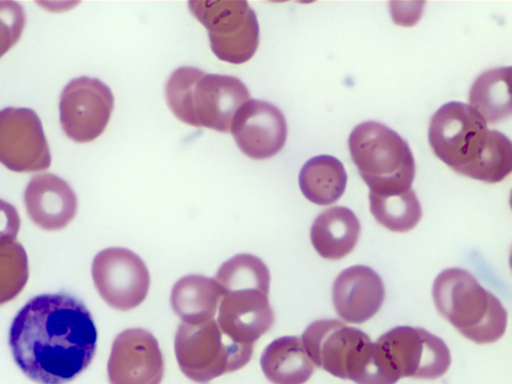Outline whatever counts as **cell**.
Segmentation results:
<instances>
[{
    "mask_svg": "<svg viewBox=\"0 0 512 384\" xmlns=\"http://www.w3.org/2000/svg\"><path fill=\"white\" fill-rule=\"evenodd\" d=\"M8 343L28 378L39 384H66L91 363L97 330L81 300L67 293L41 294L18 311Z\"/></svg>",
    "mask_w": 512,
    "mask_h": 384,
    "instance_id": "1",
    "label": "cell"
},
{
    "mask_svg": "<svg viewBox=\"0 0 512 384\" xmlns=\"http://www.w3.org/2000/svg\"><path fill=\"white\" fill-rule=\"evenodd\" d=\"M434 154L457 173L486 183L505 179L512 170V144L487 128L468 104L451 101L432 116L428 131Z\"/></svg>",
    "mask_w": 512,
    "mask_h": 384,
    "instance_id": "2",
    "label": "cell"
},
{
    "mask_svg": "<svg viewBox=\"0 0 512 384\" xmlns=\"http://www.w3.org/2000/svg\"><path fill=\"white\" fill-rule=\"evenodd\" d=\"M214 279L221 293L219 327L236 342L254 345L274 323L267 266L254 255L239 254L224 262Z\"/></svg>",
    "mask_w": 512,
    "mask_h": 384,
    "instance_id": "3",
    "label": "cell"
},
{
    "mask_svg": "<svg viewBox=\"0 0 512 384\" xmlns=\"http://www.w3.org/2000/svg\"><path fill=\"white\" fill-rule=\"evenodd\" d=\"M165 96L179 120L220 132H230L237 110L250 100L247 87L237 77L208 74L192 66L172 72Z\"/></svg>",
    "mask_w": 512,
    "mask_h": 384,
    "instance_id": "4",
    "label": "cell"
},
{
    "mask_svg": "<svg viewBox=\"0 0 512 384\" xmlns=\"http://www.w3.org/2000/svg\"><path fill=\"white\" fill-rule=\"evenodd\" d=\"M432 295L437 311L464 337L486 344L504 335L505 308L469 271L444 269L434 280Z\"/></svg>",
    "mask_w": 512,
    "mask_h": 384,
    "instance_id": "5",
    "label": "cell"
},
{
    "mask_svg": "<svg viewBox=\"0 0 512 384\" xmlns=\"http://www.w3.org/2000/svg\"><path fill=\"white\" fill-rule=\"evenodd\" d=\"M354 164L370 193L396 195L411 189L415 161L405 139L377 121L358 124L348 138Z\"/></svg>",
    "mask_w": 512,
    "mask_h": 384,
    "instance_id": "6",
    "label": "cell"
},
{
    "mask_svg": "<svg viewBox=\"0 0 512 384\" xmlns=\"http://www.w3.org/2000/svg\"><path fill=\"white\" fill-rule=\"evenodd\" d=\"M313 364L357 384H374L380 373L375 342L360 329L336 319L307 326L301 337Z\"/></svg>",
    "mask_w": 512,
    "mask_h": 384,
    "instance_id": "7",
    "label": "cell"
},
{
    "mask_svg": "<svg viewBox=\"0 0 512 384\" xmlns=\"http://www.w3.org/2000/svg\"><path fill=\"white\" fill-rule=\"evenodd\" d=\"M253 347L233 340L214 319L198 324L182 322L174 342L180 370L197 383L242 368L249 362Z\"/></svg>",
    "mask_w": 512,
    "mask_h": 384,
    "instance_id": "8",
    "label": "cell"
},
{
    "mask_svg": "<svg viewBox=\"0 0 512 384\" xmlns=\"http://www.w3.org/2000/svg\"><path fill=\"white\" fill-rule=\"evenodd\" d=\"M188 7L207 29L217 58L232 64L252 58L259 44V25L247 1H189Z\"/></svg>",
    "mask_w": 512,
    "mask_h": 384,
    "instance_id": "9",
    "label": "cell"
},
{
    "mask_svg": "<svg viewBox=\"0 0 512 384\" xmlns=\"http://www.w3.org/2000/svg\"><path fill=\"white\" fill-rule=\"evenodd\" d=\"M113 107L114 97L105 83L87 76L74 78L60 96L62 129L76 142H90L106 128Z\"/></svg>",
    "mask_w": 512,
    "mask_h": 384,
    "instance_id": "10",
    "label": "cell"
},
{
    "mask_svg": "<svg viewBox=\"0 0 512 384\" xmlns=\"http://www.w3.org/2000/svg\"><path fill=\"white\" fill-rule=\"evenodd\" d=\"M376 342L384 349L400 378L435 379L451 364L445 342L420 327H394Z\"/></svg>",
    "mask_w": 512,
    "mask_h": 384,
    "instance_id": "11",
    "label": "cell"
},
{
    "mask_svg": "<svg viewBox=\"0 0 512 384\" xmlns=\"http://www.w3.org/2000/svg\"><path fill=\"white\" fill-rule=\"evenodd\" d=\"M92 277L103 300L123 311L142 303L150 285L146 265L137 254L126 248L100 251L93 259Z\"/></svg>",
    "mask_w": 512,
    "mask_h": 384,
    "instance_id": "12",
    "label": "cell"
},
{
    "mask_svg": "<svg viewBox=\"0 0 512 384\" xmlns=\"http://www.w3.org/2000/svg\"><path fill=\"white\" fill-rule=\"evenodd\" d=\"M0 163L15 172L40 171L50 166V149L34 110H0Z\"/></svg>",
    "mask_w": 512,
    "mask_h": 384,
    "instance_id": "13",
    "label": "cell"
},
{
    "mask_svg": "<svg viewBox=\"0 0 512 384\" xmlns=\"http://www.w3.org/2000/svg\"><path fill=\"white\" fill-rule=\"evenodd\" d=\"M107 372L110 384H160L164 360L156 338L141 328L122 331L113 341Z\"/></svg>",
    "mask_w": 512,
    "mask_h": 384,
    "instance_id": "14",
    "label": "cell"
},
{
    "mask_svg": "<svg viewBox=\"0 0 512 384\" xmlns=\"http://www.w3.org/2000/svg\"><path fill=\"white\" fill-rule=\"evenodd\" d=\"M230 132L245 155L261 160L283 148L287 124L278 107L264 100L250 99L237 110Z\"/></svg>",
    "mask_w": 512,
    "mask_h": 384,
    "instance_id": "15",
    "label": "cell"
},
{
    "mask_svg": "<svg viewBox=\"0 0 512 384\" xmlns=\"http://www.w3.org/2000/svg\"><path fill=\"white\" fill-rule=\"evenodd\" d=\"M384 296L381 277L364 265L344 269L332 287V300L338 316L354 324L372 318L381 308Z\"/></svg>",
    "mask_w": 512,
    "mask_h": 384,
    "instance_id": "16",
    "label": "cell"
},
{
    "mask_svg": "<svg viewBox=\"0 0 512 384\" xmlns=\"http://www.w3.org/2000/svg\"><path fill=\"white\" fill-rule=\"evenodd\" d=\"M30 219L45 230L66 227L77 211V197L70 185L52 173L34 175L24 192Z\"/></svg>",
    "mask_w": 512,
    "mask_h": 384,
    "instance_id": "17",
    "label": "cell"
},
{
    "mask_svg": "<svg viewBox=\"0 0 512 384\" xmlns=\"http://www.w3.org/2000/svg\"><path fill=\"white\" fill-rule=\"evenodd\" d=\"M360 222L347 207L334 206L321 212L314 220L310 238L320 256L337 260L355 248L360 235Z\"/></svg>",
    "mask_w": 512,
    "mask_h": 384,
    "instance_id": "18",
    "label": "cell"
},
{
    "mask_svg": "<svg viewBox=\"0 0 512 384\" xmlns=\"http://www.w3.org/2000/svg\"><path fill=\"white\" fill-rule=\"evenodd\" d=\"M260 364L264 375L273 384H304L315 370L301 338L297 336H284L272 341L265 348Z\"/></svg>",
    "mask_w": 512,
    "mask_h": 384,
    "instance_id": "19",
    "label": "cell"
},
{
    "mask_svg": "<svg viewBox=\"0 0 512 384\" xmlns=\"http://www.w3.org/2000/svg\"><path fill=\"white\" fill-rule=\"evenodd\" d=\"M220 295V288L214 278L187 275L174 284L170 302L184 323L198 324L214 319Z\"/></svg>",
    "mask_w": 512,
    "mask_h": 384,
    "instance_id": "20",
    "label": "cell"
},
{
    "mask_svg": "<svg viewBox=\"0 0 512 384\" xmlns=\"http://www.w3.org/2000/svg\"><path fill=\"white\" fill-rule=\"evenodd\" d=\"M511 67L484 71L474 81L469 92V106L486 123L495 124L511 115Z\"/></svg>",
    "mask_w": 512,
    "mask_h": 384,
    "instance_id": "21",
    "label": "cell"
},
{
    "mask_svg": "<svg viewBox=\"0 0 512 384\" xmlns=\"http://www.w3.org/2000/svg\"><path fill=\"white\" fill-rule=\"evenodd\" d=\"M347 174L343 164L330 155L309 159L299 173V186L303 195L317 205L336 202L344 193Z\"/></svg>",
    "mask_w": 512,
    "mask_h": 384,
    "instance_id": "22",
    "label": "cell"
},
{
    "mask_svg": "<svg viewBox=\"0 0 512 384\" xmlns=\"http://www.w3.org/2000/svg\"><path fill=\"white\" fill-rule=\"evenodd\" d=\"M369 200L370 212L374 218L391 231L407 232L421 219V205L412 188L390 196L369 193Z\"/></svg>",
    "mask_w": 512,
    "mask_h": 384,
    "instance_id": "23",
    "label": "cell"
},
{
    "mask_svg": "<svg viewBox=\"0 0 512 384\" xmlns=\"http://www.w3.org/2000/svg\"><path fill=\"white\" fill-rule=\"evenodd\" d=\"M28 276L24 247L15 241L0 245V305L11 301L22 291Z\"/></svg>",
    "mask_w": 512,
    "mask_h": 384,
    "instance_id": "24",
    "label": "cell"
},
{
    "mask_svg": "<svg viewBox=\"0 0 512 384\" xmlns=\"http://www.w3.org/2000/svg\"><path fill=\"white\" fill-rule=\"evenodd\" d=\"M25 22V12L20 3L0 1V57L18 42Z\"/></svg>",
    "mask_w": 512,
    "mask_h": 384,
    "instance_id": "25",
    "label": "cell"
},
{
    "mask_svg": "<svg viewBox=\"0 0 512 384\" xmlns=\"http://www.w3.org/2000/svg\"><path fill=\"white\" fill-rule=\"evenodd\" d=\"M20 224L17 209L12 204L0 199V245L15 240Z\"/></svg>",
    "mask_w": 512,
    "mask_h": 384,
    "instance_id": "26",
    "label": "cell"
}]
</instances>
